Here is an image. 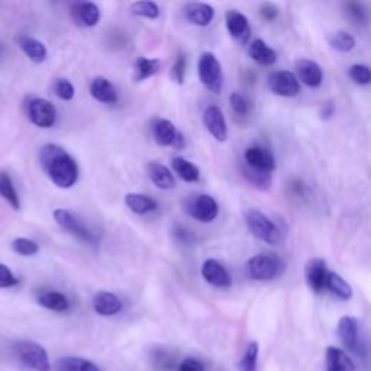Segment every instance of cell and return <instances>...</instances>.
Masks as SVG:
<instances>
[{"instance_id":"obj_45","label":"cell","mask_w":371,"mask_h":371,"mask_svg":"<svg viewBox=\"0 0 371 371\" xmlns=\"http://www.w3.org/2000/svg\"><path fill=\"white\" fill-rule=\"evenodd\" d=\"M178 371H205V367L199 360L189 357L181 361Z\"/></svg>"},{"instance_id":"obj_8","label":"cell","mask_w":371,"mask_h":371,"mask_svg":"<svg viewBox=\"0 0 371 371\" xmlns=\"http://www.w3.org/2000/svg\"><path fill=\"white\" fill-rule=\"evenodd\" d=\"M54 219L57 224L67 231L68 234L74 235L76 238H79L83 242L87 244H95L96 242V237L95 234L83 224V222L67 209H55L54 210Z\"/></svg>"},{"instance_id":"obj_22","label":"cell","mask_w":371,"mask_h":371,"mask_svg":"<svg viewBox=\"0 0 371 371\" xmlns=\"http://www.w3.org/2000/svg\"><path fill=\"white\" fill-rule=\"evenodd\" d=\"M248 55L259 65H273L277 61V53L263 40H255L248 47Z\"/></svg>"},{"instance_id":"obj_17","label":"cell","mask_w":371,"mask_h":371,"mask_svg":"<svg viewBox=\"0 0 371 371\" xmlns=\"http://www.w3.org/2000/svg\"><path fill=\"white\" fill-rule=\"evenodd\" d=\"M183 15L186 21L196 26H208L215 18V9L202 2H192L183 8Z\"/></svg>"},{"instance_id":"obj_3","label":"cell","mask_w":371,"mask_h":371,"mask_svg":"<svg viewBox=\"0 0 371 371\" xmlns=\"http://www.w3.org/2000/svg\"><path fill=\"white\" fill-rule=\"evenodd\" d=\"M244 216L248 230L255 238L270 245H279L281 242V231L263 212L258 209H248Z\"/></svg>"},{"instance_id":"obj_16","label":"cell","mask_w":371,"mask_h":371,"mask_svg":"<svg viewBox=\"0 0 371 371\" xmlns=\"http://www.w3.org/2000/svg\"><path fill=\"white\" fill-rule=\"evenodd\" d=\"M296 72H298V80H301L308 87H319L323 80V72L321 65L316 61L301 58L296 61Z\"/></svg>"},{"instance_id":"obj_26","label":"cell","mask_w":371,"mask_h":371,"mask_svg":"<svg viewBox=\"0 0 371 371\" xmlns=\"http://www.w3.org/2000/svg\"><path fill=\"white\" fill-rule=\"evenodd\" d=\"M125 205L136 215H146L158 208V203L153 198L141 193H128L125 196Z\"/></svg>"},{"instance_id":"obj_31","label":"cell","mask_w":371,"mask_h":371,"mask_svg":"<svg viewBox=\"0 0 371 371\" xmlns=\"http://www.w3.org/2000/svg\"><path fill=\"white\" fill-rule=\"evenodd\" d=\"M0 196H2L15 210L21 209V200L8 171H0Z\"/></svg>"},{"instance_id":"obj_1","label":"cell","mask_w":371,"mask_h":371,"mask_svg":"<svg viewBox=\"0 0 371 371\" xmlns=\"http://www.w3.org/2000/svg\"><path fill=\"white\" fill-rule=\"evenodd\" d=\"M40 163L47 177L60 189H70L79 180L76 160L57 144H47L41 148Z\"/></svg>"},{"instance_id":"obj_13","label":"cell","mask_w":371,"mask_h":371,"mask_svg":"<svg viewBox=\"0 0 371 371\" xmlns=\"http://www.w3.org/2000/svg\"><path fill=\"white\" fill-rule=\"evenodd\" d=\"M202 277L212 286L219 289H228L232 286L230 271L213 258L206 259L202 266Z\"/></svg>"},{"instance_id":"obj_14","label":"cell","mask_w":371,"mask_h":371,"mask_svg":"<svg viewBox=\"0 0 371 371\" xmlns=\"http://www.w3.org/2000/svg\"><path fill=\"white\" fill-rule=\"evenodd\" d=\"M328 276V267L323 258H311L305 266V277L309 289L313 293H322L325 290V281Z\"/></svg>"},{"instance_id":"obj_33","label":"cell","mask_w":371,"mask_h":371,"mask_svg":"<svg viewBox=\"0 0 371 371\" xmlns=\"http://www.w3.org/2000/svg\"><path fill=\"white\" fill-rule=\"evenodd\" d=\"M242 176L247 178L248 183H251L254 188H257L259 190H269L271 188V183H273L271 173L254 170V168L248 167L247 164H244Z\"/></svg>"},{"instance_id":"obj_6","label":"cell","mask_w":371,"mask_h":371,"mask_svg":"<svg viewBox=\"0 0 371 371\" xmlns=\"http://www.w3.org/2000/svg\"><path fill=\"white\" fill-rule=\"evenodd\" d=\"M184 210L193 219L202 222V224H209V222H213L216 219L219 213V206L212 196L199 193L190 195L184 200Z\"/></svg>"},{"instance_id":"obj_42","label":"cell","mask_w":371,"mask_h":371,"mask_svg":"<svg viewBox=\"0 0 371 371\" xmlns=\"http://www.w3.org/2000/svg\"><path fill=\"white\" fill-rule=\"evenodd\" d=\"M347 8V14L350 15V18L357 22V23H365L367 22V12L364 9V6L361 4H355V2H350L345 5Z\"/></svg>"},{"instance_id":"obj_40","label":"cell","mask_w":371,"mask_h":371,"mask_svg":"<svg viewBox=\"0 0 371 371\" xmlns=\"http://www.w3.org/2000/svg\"><path fill=\"white\" fill-rule=\"evenodd\" d=\"M186 68H188V57H186L183 53H180L177 55L176 63L173 64V68H171V79H173V82H176L177 85H183L184 83Z\"/></svg>"},{"instance_id":"obj_28","label":"cell","mask_w":371,"mask_h":371,"mask_svg":"<svg viewBox=\"0 0 371 371\" xmlns=\"http://www.w3.org/2000/svg\"><path fill=\"white\" fill-rule=\"evenodd\" d=\"M325 289H328L332 294H335L337 298L343 301H348L353 298V289L347 283L345 279H343L340 274L328 271L326 281H325Z\"/></svg>"},{"instance_id":"obj_35","label":"cell","mask_w":371,"mask_h":371,"mask_svg":"<svg viewBox=\"0 0 371 371\" xmlns=\"http://www.w3.org/2000/svg\"><path fill=\"white\" fill-rule=\"evenodd\" d=\"M131 12L146 19H157L160 16V8L156 2H135L131 5Z\"/></svg>"},{"instance_id":"obj_4","label":"cell","mask_w":371,"mask_h":371,"mask_svg":"<svg viewBox=\"0 0 371 371\" xmlns=\"http://www.w3.org/2000/svg\"><path fill=\"white\" fill-rule=\"evenodd\" d=\"M15 354L21 364L32 371L51 370V362L47 351L33 341H18L15 344Z\"/></svg>"},{"instance_id":"obj_39","label":"cell","mask_w":371,"mask_h":371,"mask_svg":"<svg viewBox=\"0 0 371 371\" xmlns=\"http://www.w3.org/2000/svg\"><path fill=\"white\" fill-rule=\"evenodd\" d=\"M348 76L350 79L360 86H367L371 82V72L367 65L362 64H354L348 68Z\"/></svg>"},{"instance_id":"obj_18","label":"cell","mask_w":371,"mask_h":371,"mask_svg":"<svg viewBox=\"0 0 371 371\" xmlns=\"http://www.w3.org/2000/svg\"><path fill=\"white\" fill-rule=\"evenodd\" d=\"M93 309L100 316H114L122 311V302L110 291H97L93 298Z\"/></svg>"},{"instance_id":"obj_43","label":"cell","mask_w":371,"mask_h":371,"mask_svg":"<svg viewBox=\"0 0 371 371\" xmlns=\"http://www.w3.org/2000/svg\"><path fill=\"white\" fill-rule=\"evenodd\" d=\"M18 284V279L9 270L8 266L0 263V289H8Z\"/></svg>"},{"instance_id":"obj_29","label":"cell","mask_w":371,"mask_h":371,"mask_svg":"<svg viewBox=\"0 0 371 371\" xmlns=\"http://www.w3.org/2000/svg\"><path fill=\"white\" fill-rule=\"evenodd\" d=\"M38 303L43 308H45L48 311H54V312H65L70 308V302L67 299V296L60 291H45V293L40 294Z\"/></svg>"},{"instance_id":"obj_2","label":"cell","mask_w":371,"mask_h":371,"mask_svg":"<svg viewBox=\"0 0 371 371\" xmlns=\"http://www.w3.org/2000/svg\"><path fill=\"white\" fill-rule=\"evenodd\" d=\"M284 262L276 254H258L248 259L247 271L252 280L270 281L281 276L284 271Z\"/></svg>"},{"instance_id":"obj_38","label":"cell","mask_w":371,"mask_h":371,"mask_svg":"<svg viewBox=\"0 0 371 371\" xmlns=\"http://www.w3.org/2000/svg\"><path fill=\"white\" fill-rule=\"evenodd\" d=\"M12 249L23 257H31L38 254L40 245L29 238H16L12 241Z\"/></svg>"},{"instance_id":"obj_25","label":"cell","mask_w":371,"mask_h":371,"mask_svg":"<svg viewBox=\"0 0 371 371\" xmlns=\"http://www.w3.org/2000/svg\"><path fill=\"white\" fill-rule=\"evenodd\" d=\"M161 68V61L158 58H146V57H139L136 58L134 64V79L135 82H144L150 77L156 76V74Z\"/></svg>"},{"instance_id":"obj_11","label":"cell","mask_w":371,"mask_h":371,"mask_svg":"<svg viewBox=\"0 0 371 371\" xmlns=\"http://www.w3.org/2000/svg\"><path fill=\"white\" fill-rule=\"evenodd\" d=\"M225 23H227V29L230 32V35L232 38L241 44L245 45L248 44L249 38H251V26L248 22V18L241 14L240 11H228L225 15Z\"/></svg>"},{"instance_id":"obj_30","label":"cell","mask_w":371,"mask_h":371,"mask_svg":"<svg viewBox=\"0 0 371 371\" xmlns=\"http://www.w3.org/2000/svg\"><path fill=\"white\" fill-rule=\"evenodd\" d=\"M55 365L58 371H100L93 361L82 357H63Z\"/></svg>"},{"instance_id":"obj_46","label":"cell","mask_w":371,"mask_h":371,"mask_svg":"<svg viewBox=\"0 0 371 371\" xmlns=\"http://www.w3.org/2000/svg\"><path fill=\"white\" fill-rule=\"evenodd\" d=\"M333 114H335V104H333V102H326L321 106V110H319V117L322 121H328L333 117Z\"/></svg>"},{"instance_id":"obj_41","label":"cell","mask_w":371,"mask_h":371,"mask_svg":"<svg viewBox=\"0 0 371 371\" xmlns=\"http://www.w3.org/2000/svg\"><path fill=\"white\" fill-rule=\"evenodd\" d=\"M54 92L61 100H65V102L71 100L74 97V95H76V89H74L72 83L67 79H57L54 83Z\"/></svg>"},{"instance_id":"obj_7","label":"cell","mask_w":371,"mask_h":371,"mask_svg":"<svg viewBox=\"0 0 371 371\" xmlns=\"http://www.w3.org/2000/svg\"><path fill=\"white\" fill-rule=\"evenodd\" d=\"M26 114L31 122L40 128H51L57 121L54 104L43 97H31L26 103Z\"/></svg>"},{"instance_id":"obj_12","label":"cell","mask_w":371,"mask_h":371,"mask_svg":"<svg viewBox=\"0 0 371 371\" xmlns=\"http://www.w3.org/2000/svg\"><path fill=\"white\" fill-rule=\"evenodd\" d=\"M245 164L254 170L271 173L276 168V160L274 156L264 146L252 145L248 146L244 153Z\"/></svg>"},{"instance_id":"obj_23","label":"cell","mask_w":371,"mask_h":371,"mask_svg":"<svg viewBox=\"0 0 371 371\" xmlns=\"http://www.w3.org/2000/svg\"><path fill=\"white\" fill-rule=\"evenodd\" d=\"M353 360L340 348L328 347L326 350V371H354Z\"/></svg>"},{"instance_id":"obj_24","label":"cell","mask_w":371,"mask_h":371,"mask_svg":"<svg viewBox=\"0 0 371 371\" xmlns=\"http://www.w3.org/2000/svg\"><path fill=\"white\" fill-rule=\"evenodd\" d=\"M18 44H19L21 50L26 54V57L29 60H32L33 63H43L47 60L45 45L41 41L32 38V36L21 35L18 38Z\"/></svg>"},{"instance_id":"obj_36","label":"cell","mask_w":371,"mask_h":371,"mask_svg":"<svg viewBox=\"0 0 371 371\" xmlns=\"http://www.w3.org/2000/svg\"><path fill=\"white\" fill-rule=\"evenodd\" d=\"M258 364V344L251 343L248 344L244 355L240 361V371H257Z\"/></svg>"},{"instance_id":"obj_37","label":"cell","mask_w":371,"mask_h":371,"mask_svg":"<svg viewBox=\"0 0 371 371\" xmlns=\"http://www.w3.org/2000/svg\"><path fill=\"white\" fill-rule=\"evenodd\" d=\"M230 103H231V107L234 112L238 115V117H248L251 114L252 110V103L249 102V99H247L245 96H242L241 93L235 92L230 96Z\"/></svg>"},{"instance_id":"obj_5","label":"cell","mask_w":371,"mask_h":371,"mask_svg":"<svg viewBox=\"0 0 371 371\" xmlns=\"http://www.w3.org/2000/svg\"><path fill=\"white\" fill-rule=\"evenodd\" d=\"M199 79L202 85L212 93L219 95L224 87V72L222 65L213 53H203L199 58Z\"/></svg>"},{"instance_id":"obj_47","label":"cell","mask_w":371,"mask_h":371,"mask_svg":"<svg viewBox=\"0 0 371 371\" xmlns=\"http://www.w3.org/2000/svg\"><path fill=\"white\" fill-rule=\"evenodd\" d=\"M176 237H177V240H180L181 242H186V244H189V242L193 240L190 231L184 230V228H181V227H177V228H176Z\"/></svg>"},{"instance_id":"obj_44","label":"cell","mask_w":371,"mask_h":371,"mask_svg":"<svg viewBox=\"0 0 371 371\" xmlns=\"http://www.w3.org/2000/svg\"><path fill=\"white\" fill-rule=\"evenodd\" d=\"M259 14H262V18L267 22H273L279 18L280 15V9L274 5V4H263L262 8H259Z\"/></svg>"},{"instance_id":"obj_15","label":"cell","mask_w":371,"mask_h":371,"mask_svg":"<svg viewBox=\"0 0 371 371\" xmlns=\"http://www.w3.org/2000/svg\"><path fill=\"white\" fill-rule=\"evenodd\" d=\"M71 18L74 23L83 26V28H92L96 26L100 21V9L96 4L92 2H77L74 4L70 9Z\"/></svg>"},{"instance_id":"obj_34","label":"cell","mask_w":371,"mask_h":371,"mask_svg":"<svg viewBox=\"0 0 371 371\" xmlns=\"http://www.w3.org/2000/svg\"><path fill=\"white\" fill-rule=\"evenodd\" d=\"M329 45L340 53H350L355 47V40L347 31H337L328 36Z\"/></svg>"},{"instance_id":"obj_32","label":"cell","mask_w":371,"mask_h":371,"mask_svg":"<svg viewBox=\"0 0 371 371\" xmlns=\"http://www.w3.org/2000/svg\"><path fill=\"white\" fill-rule=\"evenodd\" d=\"M171 166H173V170L177 173V176H178L181 180L188 181V183H195V181H198L199 177H200L199 168H198L193 163H190L189 160H186V158H183V157H176V158H173Z\"/></svg>"},{"instance_id":"obj_9","label":"cell","mask_w":371,"mask_h":371,"mask_svg":"<svg viewBox=\"0 0 371 371\" xmlns=\"http://www.w3.org/2000/svg\"><path fill=\"white\" fill-rule=\"evenodd\" d=\"M267 85L274 95L281 97H294L301 92L299 80L293 72L284 70L273 71L267 79Z\"/></svg>"},{"instance_id":"obj_20","label":"cell","mask_w":371,"mask_h":371,"mask_svg":"<svg viewBox=\"0 0 371 371\" xmlns=\"http://www.w3.org/2000/svg\"><path fill=\"white\" fill-rule=\"evenodd\" d=\"M146 173H148V177H150V180L157 186L158 189L171 190L176 188V178H174L173 173L161 163H157V161L148 163Z\"/></svg>"},{"instance_id":"obj_27","label":"cell","mask_w":371,"mask_h":371,"mask_svg":"<svg viewBox=\"0 0 371 371\" xmlns=\"http://www.w3.org/2000/svg\"><path fill=\"white\" fill-rule=\"evenodd\" d=\"M177 129L168 119H157L153 125V136L161 146H173Z\"/></svg>"},{"instance_id":"obj_21","label":"cell","mask_w":371,"mask_h":371,"mask_svg":"<svg viewBox=\"0 0 371 371\" xmlns=\"http://www.w3.org/2000/svg\"><path fill=\"white\" fill-rule=\"evenodd\" d=\"M90 95L100 103L114 104L118 102V92L110 80L104 77H96L90 83Z\"/></svg>"},{"instance_id":"obj_48","label":"cell","mask_w":371,"mask_h":371,"mask_svg":"<svg viewBox=\"0 0 371 371\" xmlns=\"http://www.w3.org/2000/svg\"><path fill=\"white\" fill-rule=\"evenodd\" d=\"M184 144H186V141H184L183 135H181L180 132H177V135H176V139H174V142H173V146H174V148H177V150H181V148L184 146Z\"/></svg>"},{"instance_id":"obj_10","label":"cell","mask_w":371,"mask_h":371,"mask_svg":"<svg viewBox=\"0 0 371 371\" xmlns=\"http://www.w3.org/2000/svg\"><path fill=\"white\" fill-rule=\"evenodd\" d=\"M203 122L206 129L212 134V136L219 141V142H225L228 138V125H227V119L222 114V110L219 106L216 104H209L205 112H203Z\"/></svg>"},{"instance_id":"obj_19","label":"cell","mask_w":371,"mask_h":371,"mask_svg":"<svg viewBox=\"0 0 371 371\" xmlns=\"http://www.w3.org/2000/svg\"><path fill=\"white\" fill-rule=\"evenodd\" d=\"M338 335L350 351L358 353V322L354 316H343L338 322Z\"/></svg>"}]
</instances>
